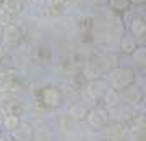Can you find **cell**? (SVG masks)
Segmentation results:
<instances>
[{
    "label": "cell",
    "instance_id": "obj_1",
    "mask_svg": "<svg viewBox=\"0 0 146 141\" xmlns=\"http://www.w3.org/2000/svg\"><path fill=\"white\" fill-rule=\"evenodd\" d=\"M110 81H112L113 87L125 89L133 82V72L130 69H115L110 74Z\"/></svg>",
    "mask_w": 146,
    "mask_h": 141
},
{
    "label": "cell",
    "instance_id": "obj_2",
    "mask_svg": "<svg viewBox=\"0 0 146 141\" xmlns=\"http://www.w3.org/2000/svg\"><path fill=\"white\" fill-rule=\"evenodd\" d=\"M86 118L89 120V123L92 126L99 128V126H104L107 123V115L102 112V110H92V112H87Z\"/></svg>",
    "mask_w": 146,
    "mask_h": 141
},
{
    "label": "cell",
    "instance_id": "obj_3",
    "mask_svg": "<svg viewBox=\"0 0 146 141\" xmlns=\"http://www.w3.org/2000/svg\"><path fill=\"white\" fill-rule=\"evenodd\" d=\"M87 92H89V95H92L94 99H99L102 95H105L108 90H107V84L104 81H94L89 84Z\"/></svg>",
    "mask_w": 146,
    "mask_h": 141
},
{
    "label": "cell",
    "instance_id": "obj_4",
    "mask_svg": "<svg viewBox=\"0 0 146 141\" xmlns=\"http://www.w3.org/2000/svg\"><path fill=\"white\" fill-rule=\"evenodd\" d=\"M12 131H13L15 140H18V141H28L30 134H31V126H30V125H20V123H18V126L13 128Z\"/></svg>",
    "mask_w": 146,
    "mask_h": 141
},
{
    "label": "cell",
    "instance_id": "obj_5",
    "mask_svg": "<svg viewBox=\"0 0 146 141\" xmlns=\"http://www.w3.org/2000/svg\"><path fill=\"white\" fill-rule=\"evenodd\" d=\"M44 102L49 107H58L61 103V95L56 89H46L44 90Z\"/></svg>",
    "mask_w": 146,
    "mask_h": 141
},
{
    "label": "cell",
    "instance_id": "obj_6",
    "mask_svg": "<svg viewBox=\"0 0 146 141\" xmlns=\"http://www.w3.org/2000/svg\"><path fill=\"white\" fill-rule=\"evenodd\" d=\"M86 115H87V108H86V105H80V103L74 105V107L69 110V117H71L72 120H84Z\"/></svg>",
    "mask_w": 146,
    "mask_h": 141
},
{
    "label": "cell",
    "instance_id": "obj_7",
    "mask_svg": "<svg viewBox=\"0 0 146 141\" xmlns=\"http://www.w3.org/2000/svg\"><path fill=\"white\" fill-rule=\"evenodd\" d=\"M13 84V77L8 72H0V92H8Z\"/></svg>",
    "mask_w": 146,
    "mask_h": 141
},
{
    "label": "cell",
    "instance_id": "obj_8",
    "mask_svg": "<svg viewBox=\"0 0 146 141\" xmlns=\"http://www.w3.org/2000/svg\"><path fill=\"white\" fill-rule=\"evenodd\" d=\"M20 7H21L20 0H3V10L10 15L18 13L20 12Z\"/></svg>",
    "mask_w": 146,
    "mask_h": 141
},
{
    "label": "cell",
    "instance_id": "obj_9",
    "mask_svg": "<svg viewBox=\"0 0 146 141\" xmlns=\"http://www.w3.org/2000/svg\"><path fill=\"white\" fill-rule=\"evenodd\" d=\"M35 141H53V134H51V131H48L46 128H40L35 133Z\"/></svg>",
    "mask_w": 146,
    "mask_h": 141
},
{
    "label": "cell",
    "instance_id": "obj_10",
    "mask_svg": "<svg viewBox=\"0 0 146 141\" xmlns=\"http://www.w3.org/2000/svg\"><path fill=\"white\" fill-rule=\"evenodd\" d=\"M131 31H133L135 36H143V34H145V23H143L141 20H133Z\"/></svg>",
    "mask_w": 146,
    "mask_h": 141
},
{
    "label": "cell",
    "instance_id": "obj_11",
    "mask_svg": "<svg viewBox=\"0 0 146 141\" xmlns=\"http://www.w3.org/2000/svg\"><path fill=\"white\" fill-rule=\"evenodd\" d=\"M18 123H20V121H18V117H17V115H7V117H5V121H3L5 128L10 130V131H12L13 128L18 126Z\"/></svg>",
    "mask_w": 146,
    "mask_h": 141
},
{
    "label": "cell",
    "instance_id": "obj_12",
    "mask_svg": "<svg viewBox=\"0 0 146 141\" xmlns=\"http://www.w3.org/2000/svg\"><path fill=\"white\" fill-rule=\"evenodd\" d=\"M17 38H18V31H17V28L15 26H8L7 30H5V41H7V43H13Z\"/></svg>",
    "mask_w": 146,
    "mask_h": 141
},
{
    "label": "cell",
    "instance_id": "obj_13",
    "mask_svg": "<svg viewBox=\"0 0 146 141\" xmlns=\"http://www.w3.org/2000/svg\"><path fill=\"white\" fill-rule=\"evenodd\" d=\"M110 3H112V7L117 8V10H123V8L128 7V0H110Z\"/></svg>",
    "mask_w": 146,
    "mask_h": 141
},
{
    "label": "cell",
    "instance_id": "obj_14",
    "mask_svg": "<svg viewBox=\"0 0 146 141\" xmlns=\"http://www.w3.org/2000/svg\"><path fill=\"white\" fill-rule=\"evenodd\" d=\"M121 48H123V51H126V53H131V51H135V43H133V40H125L123 44H121Z\"/></svg>",
    "mask_w": 146,
    "mask_h": 141
},
{
    "label": "cell",
    "instance_id": "obj_15",
    "mask_svg": "<svg viewBox=\"0 0 146 141\" xmlns=\"http://www.w3.org/2000/svg\"><path fill=\"white\" fill-rule=\"evenodd\" d=\"M61 2H62V0H49L51 5H54V3H61Z\"/></svg>",
    "mask_w": 146,
    "mask_h": 141
},
{
    "label": "cell",
    "instance_id": "obj_16",
    "mask_svg": "<svg viewBox=\"0 0 146 141\" xmlns=\"http://www.w3.org/2000/svg\"><path fill=\"white\" fill-rule=\"evenodd\" d=\"M2 58H3V53H2V51H0V59H2Z\"/></svg>",
    "mask_w": 146,
    "mask_h": 141
},
{
    "label": "cell",
    "instance_id": "obj_17",
    "mask_svg": "<svg viewBox=\"0 0 146 141\" xmlns=\"http://www.w3.org/2000/svg\"><path fill=\"white\" fill-rule=\"evenodd\" d=\"M133 2H143V0H133Z\"/></svg>",
    "mask_w": 146,
    "mask_h": 141
}]
</instances>
